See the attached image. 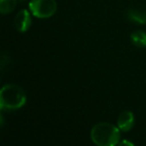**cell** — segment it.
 <instances>
[{
    "label": "cell",
    "mask_w": 146,
    "mask_h": 146,
    "mask_svg": "<svg viewBox=\"0 0 146 146\" xmlns=\"http://www.w3.org/2000/svg\"><path fill=\"white\" fill-rule=\"evenodd\" d=\"M26 103L24 90L15 84H6L0 91V108L1 110H16Z\"/></svg>",
    "instance_id": "7a4b0ae2"
},
{
    "label": "cell",
    "mask_w": 146,
    "mask_h": 146,
    "mask_svg": "<svg viewBox=\"0 0 146 146\" xmlns=\"http://www.w3.org/2000/svg\"><path fill=\"white\" fill-rule=\"evenodd\" d=\"M17 0H0V12L2 14H8L15 9Z\"/></svg>",
    "instance_id": "ba28073f"
},
{
    "label": "cell",
    "mask_w": 146,
    "mask_h": 146,
    "mask_svg": "<svg viewBox=\"0 0 146 146\" xmlns=\"http://www.w3.org/2000/svg\"><path fill=\"white\" fill-rule=\"evenodd\" d=\"M117 126L120 130L124 132L130 131L134 126V115L131 111L125 110L121 112L118 116L117 119Z\"/></svg>",
    "instance_id": "5b68a950"
},
{
    "label": "cell",
    "mask_w": 146,
    "mask_h": 146,
    "mask_svg": "<svg viewBox=\"0 0 146 146\" xmlns=\"http://www.w3.org/2000/svg\"><path fill=\"white\" fill-rule=\"evenodd\" d=\"M131 41L137 47H146V32L142 30H136L130 35Z\"/></svg>",
    "instance_id": "8992f818"
},
{
    "label": "cell",
    "mask_w": 146,
    "mask_h": 146,
    "mask_svg": "<svg viewBox=\"0 0 146 146\" xmlns=\"http://www.w3.org/2000/svg\"><path fill=\"white\" fill-rule=\"evenodd\" d=\"M31 23H32V21H31V16L28 10L22 9L17 13L14 20V24L19 32H26L30 28Z\"/></svg>",
    "instance_id": "277c9868"
},
{
    "label": "cell",
    "mask_w": 146,
    "mask_h": 146,
    "mask_svg": "<svg viewBox=\"0 0 146 146\" xmlns=\"http://www.w3.org/2000/svg\"><path fill=\"white\" fill-rule=\"evenodd\" d=\"M128 17L130 20L137 22L139 24H146V12L136 9H130L128 11Z\"/></svg>",
    "instance_id": "52a82bcc"
},
{
    "label": "cell",
    "mask_w": 146,
    "mask_h": 146,
    "mask_svg": "<svg viewBox=\"0 0 146 146\" xmlns=\"http://www.w3.org/2000/svg\"><path fill=\"white\" fill-rule=\"evenodd\" d=\"M91 139L98 146H114L120 142V129L107 122H100L91 129Z\"/></svg>",
    "instance_id": "6da1fadb"
},
{
    "label": "cell",
    "mask_w": 146,
    "mask_h": 146,
    "mask_svg": "<svg viewBox=\"0 0 146 146\" xmlns=\"http://www.w3.org/2000/svg\"><path fill=\"white\" fill-rule=\"evenodd\" d=\"M119 145H130V146H133V143H132V142L127 141V140H123V141H120L119 142Z\"/></svg>",
    "instance_id": "9c48e42d"
},
{
    "label": "cell",
    "mask_w": 146,
    "mask_h": 146,
    "mask_svg": "<svg viewBox=\"0 0 146 146\" xmlns=\"http://www.w3.org/2000/svg\"><path fill=\"white\" fill-rule=\"evenodd\" d=\"M29 10L37 18H49L56 12L57 3L55 0H30Z\"/></svg>",
    "instance_id": "3957f363"
}]
</instances>
